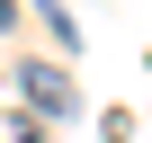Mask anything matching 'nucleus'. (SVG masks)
<instances>
[{
  "label": "nucleus",
  "mask_w": 152,
  "mask_h": 143,
  "mask_svg": "<svg viewBox=\"0 0 152 143\" xmlns=\"http://www.w3.org/2000/svg\"><path fill=\"white\" fill-rule=\"evenodd\" d=\"M18 90H27L36 116H63V107H72V72H63V63H27V72H18Z\"/></svg>",
  "instance_id": "1"
},
{
  "label": "nucleus",
  "mask_w": 152,
  "mask_h": 143,
  "mask_svg": "<svg viewBox=\"0 0 152 143\" xmlns=\"http://www.w3.org/2000/svg\"><path fill=\"white\" fill-rule=\"evenodd\" d=\"M36 18H45V27H54V36L72 45V9H63V0H36Z\"/></svg>",
  "instance_id": "2"
},
{
  "label": "nucleus",
  "mask_w": 152,
  "mask_h": 143,
  "mask_svg": "<svg viewBox=\"0 0 152 143\" xmlns=\"http://www.w3.org/2000/svg\"><path fill=\"white\" fill-rule=\"evenodd\" d=\"M9 143H45V125L36 116H9Z\"/></svg>",
  "instance_id": "3"
}]
</instances>
